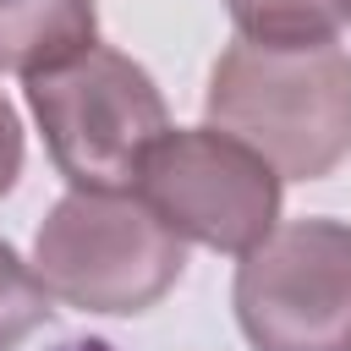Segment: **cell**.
Instances as JSON below:
<instances>
[{
  "label": "cell",
  "mask_w": 351,
  "mask_h": 351,
  "mask_svg": "<svg viewBox=\"0 0 351 351\" xmlns=\"http://www.w3.org/2000/svg\"><path fill=\"white\" fill-rule=\"evenodd\" d=\"M186 269V241L143 203V192L71 186L49 203L33 236V274L44 291L77 313L132 318L176 291Z\"/></svg>",
  "instance_id": "cell-2"
},
{
  "label": "cell",
  "mask_w": 351,
  "mask_h": 351,
  "mask_svg": "<svg viewBox=\"0 0 351 351\" xmlns=\"http://www.w3.org/2000/svg\"><path fill=\"white\" fill-rule=\"evenodd\" d=\"M143 203L208 252L241 258L280 225V170L219 126H165L132 181Z\"/></svg>",
  "instance_id": "cell-5"
},
{
  "label": "cell",
  "mask_w": 351,
  "mask_h": 351,
  "mask_svg": "<svg viewBox=\"0 0 351 351\" xmlns=\"http://www.w3.org/2000/svg\"><path fill=\"white\" fill-rule=\"evenodd\" d=\"M55 296L44 291V280L33 274V263L0 236V351H16L33 329L49 324Z\"/></svg>",
  "instance_id": "cell-8"
},
{
  "label": "cell",
  "mask_w": 351,
  "mask_h": 351,
  "mask_svg": "<svg viewBox=\"0 0 351 351\" xmlns=\"http://www.w3.org/2000/svg\"><path fill=\"white\" fill-rule=\"evenodd\" d=\"M22 154H27V137H22V115H16V104L5 99V88H0V197L16 186V176H22Z\"/></svg>",
  "instance_id": "cell-9"
},
{
  "label": "cell",
  "mask_w": 351,
  "mask_h": 351,
  "mask_svg": "<svg viewBox=\"0 0 351 351\" xmlns=\"http://www.w3.org/2000/svg\"><path fill=\"white\" fill-rule=\"evenodd\" d=\"M208 126L258 148L280 181H324L351 159V55L324 44L236 38L203 93Z\"/></svg>",
  "instance_id": "cell-1"
},
{
  "label": "cell",
  "mask_w": 351,
  "mask_h": 351,
  "mask_svg": "<svg viewBox=\"0 0 351 351\" xmlns=\"http://www.w3.org/2000/svg\"><path fill=\"white\" fill-rule=\"evenodd\" d=\"M236 38L252 44H324L340 33V0H225Z\"/></svg>",
  "instance_id": "cell-7"
},
{
  "label": "cell",
  "mask_w": 351,
  "mask_h": 351,
  "mask_svg": "<svg viewBox=\"0 0 351 351\" xmlns=\"http://www.w3.org/2000/svg\"><path fill=\"white\" fill-rule=\"evenodd\" d=\"M230 307L252 351H351V225L285 219L241 252Z\"/></svg>",
  "instance_id": "cell-4"
},
{
  "label": "cell",
  "mask_w": 351,
  "mask_h": 351,
  "mask_svg": "<svg viewBox=\"0 0 351 351\" xmlns=\"http://www.w3.org/2000/svg\"><path fill=\"white\" fill-rule=\"evenodd\" d=\"M340 16H346V22H351V0H340Z\"/></svg>",
  "instance_id": "cell-11"
},
{
  "label": "cell",
  "mask_w": 351,
  "mask_h": 351,
  "mask_svg": "<svg viewBox=\"0 0 351 351\" xmlns=\"http://www.w3.org/2000/svg\"><path fill=\"white\" fill-rule=\"evenodd\" d=\"M99 44L93 0H0V71L33 77Z\"/></svg>",
  "instance_id": "cell-6"
},
{
  "label": "cell",
  "mask_w": 351,
  "mask_h": 351,
  "mask_svg": "<svg viewBox=\"0 0 351 351\" xmlns=\"http://www.w3.org/2000/svg\"><path fill=\"white\" fill-rule=\"evenodd\" d=\"M27 110L44 132L49 165L71 186L121 192L137 181L143 154L170 126L165 93L132 55L110 44H88L60 66L22 77Z\"/></svg>",
  "instance_id": "cell-3"
},
{
  "label": "cell",
  "mask_w": 351,
  "mask_h": 351,
  "mask_svg": "<svg viewBox=\"0 0 351 351\" xmlns=\"http://www.w3.org/2000/svg\"><path fill=\"white\" fill-rule=\"evenodd\" d=\"M60 351H115L110 340H99V335H82V340H66Z\"/></svg>",
  "instance_id": "cell-10"
}]
</instances>
